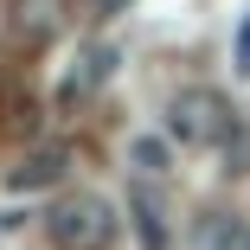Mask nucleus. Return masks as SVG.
Segmentation results:
<instances>
[{
  "label": "nucleus",
  "mask_w": 250,
  "mask_h": 250,
  "mask_svg": "<svg viewBox=\"0 0 250 250\" xmlns=\"http://www.w3.org/2000/svg\"><path fill=\"white\" fill-rule=\"evenodd\" d=\"M167 135L180 141V147H225L231 135H237V109L225 103L218 90H206V83H192V90H180L173 103H167Z\"/></svg>",
  "instance_id": "nucleus-1"
},
{
  "label": "nucleus",
  "mask_w": 250,
  "mask_h": 250,
  "mask_svg": "<svg viewBox=\"0 0 250 250\" xmlns=\"http://www.w3.org/2000/svg\"><path fill=\"white\" fill-rule=\"evenodd\" d=\"M45 231H52L58 250H109L116 244V206L103 192H64L45 212Z\"/></svg>",
  "instance_id": "nucleus-2"
},
{
  "label": "nucleus",
  "mask_w": 250,
  "mask_h": 250,
  "mask_svg": "<svg viewBox=\"0 0 250 250\" xmlns=\"http://www.w3.org/2000/svg\"><path fill=\"white\" fill-rule=\"evenodd\" d=\"M71 20V0H13V32L20 39H52Z\"/></svg>",
  "instance_id": "nucleus-3"
},
{
  "label": "nucleus",
  "mask_w": 250,
  "mask_h": 250,
  "mask_svg": "<svg viewBox=\"0 0 250 250\" xmlns=\"http://www.w3.org/2000/svg\"><path fill=\"white\" fill-rule=\"evenodd\" d=\"M64 167H71V147H58V141H52V147H32V154H26V161L7 173V186H20V192H32V186H52Z\"/></svg>",
  "instance_id": "nucleus-4"
},
{
  "label": "nucleus",
  "mask_w": 250,
  "mask_h": 250,
  "mask_svg": "<svg viewBox=\"0 0 250 250\" xmlns=\"http://www.w3.org/2000/svg\"><path fill=\"white\" fill-rule=\"evenodd\" d=\"M199 250H250V225L231 218V212H218V218L199 225Z\"/></svg>",
  "instance_id": "nucleus-5"
},
{
  "label": "nucleus",
  "mask_w": 250,
  "mask_h": 250,
  "mask_svg": "<svg viewBox=\"0 0 250 250\" xmlns=\"http://www.w3.org/2000/svg\"><path fill=\"white\" fill-rule=\"evenodd\" d=\"M109 71H116V52H109V45H83V58H77V77H71V96L96 90Z\"/></svg>",
  "instance_id": "nucleus-6"
},
{
  "label": "nucleus",
  "mask_w": 250,
  "mask_h": 250,
  "mask_svg": "<svg viewBox=\"0 0 250 250\" xmlns=\"http://www.w3.org/2000/svg\"><path fill=\"white\" fill-rule=\"evenodd\" d=\"M135 225H141V244L147 250H167V218H161L154 199H147V186H135Z\"/></svg>",
  "instance_id": "nucleus-7"
},
{
  "label": "nucleus",
  "mask_w": 250,
  "mask_h": 250,
  "mask_svg": "<svg viewBox=\"0 0 250 250\" xmlns=\"http://www.w3.org/2000/svg\"><path fill=\"white\" fill-rule=\"evenodd\" d=\"M135 173H154V180H161V173H167V141L141 135V141H135Z\"/></svg>",
  "instance_id": "nucleus-8"
},
{
  "label": "nucleus",
  "mask_w": 250,
  "mask_h": 250,
  "mask_svg": "<svg viewBox=\"0 0 250 250\" xmlns=\"http://www.w3.org/2000/svg\"><path fill=\"white\" fill-rule=\"evenodd\" d=\"M225 161H231V173H250V135H244V122H237V135L225 141Z\"/></svg>",
  "instance_id": "nucleus-9"
},
{
  "label": "nucleus",
  "mask_w": 250,
  "mask_h": 250,
  "mask_svg": "<svg viewBox=\"0 0 250 250\" xmlns=\"http://www.w3.org/2000/svg\"><path fill=\"white\" fill-rule=\"evenodd\" d=\"M231 71H237V77H250V13H244V26H237V45H231Z\"/></svg>",
  "instance_id": "nucleus-10"
}]
</instances>
